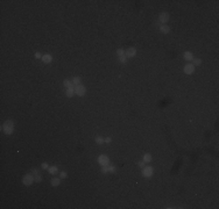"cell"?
Returning <instances> with one entry per match:
<instances>
[{
	"label": "cell",
	"instance_id": "2",
	"mask_svg": "<svg viewBox=\"0 0 219 209\" xmlns=\"http://www.w3.org/2000/svg\"><path fill=\"white\" fill-rule=\"evenodd\" d=\"M34 181H35V178H34V174H33V173H27V174H25L24 177H22V184H24L25 186H27V187L32 186L33 184H34Z\"/></svg>",
	"mask_w": 219,
	"mask_h": 209
},
{
	"label": "cell",
	"instance_id": "12",
	"mask_svg": "<svg viewBox=\"0 0 219 209\" xmlns=\"http://www.w3.org/2000/svg\"><path fill=\"white\" fill-rule=\"evenodd\" d=\"M160 31L162 34H169L170 33V27L168 24H160Z\"/></svg>",
	"mask_w": 219,
	"mask_h": 209
},
{
	"label": "cell",
	"instance_id": "26",
	"mask_svg": "<svg viewBox=\"0 0 219 209\" xmlns=\"http://www.w3.org/2000/svg\"><path fill=\"white\" fill-rule=\"evenodd\" d=\"M66 177H68V173H66L65 171H63V172H61V179H65Z\"/></svg>",
	"mask_w": 219,
	"mask_h": 209
},
{
	"label": "cell",
	"instance_id": "19",
	"mask_svg": "<svg viewBox=\"0 0 219 209\" xmlns=\"http://www.w3.org/2000/svg\"><path fill=\"white\" fill-rule=\"evenodd\" d=\"M72 84H74V86L80 85V84H82V79H80V77H74V78H72Z\"/></svg>",
	"mask_w": 219,
	"mask_h": 209
},
{
	"label": "cell",
	"instance_id": "24",
	"mask_svg": "<svg viewBox=\"0 0 219 209\" xmlns=\"http://www.w3.org/2000/svg\"><path fill=\"white\" fill-rule=\"evenodd\" d=\"M48 167H49V165H48L45 162L41 164V168H43V170H48Z\"/></svg>",
	"mask_w": 219,
	"mask_h": 209
},
{
	"label": "cell",
	"instance_id": "21",
	"mask_svg": "<svg viewBox=\"0 0 219 209\" xmlns=\"http://www.w3.org/2000/svg\"><path fill=\"white\" fill-rule=\"evenodd\" d=\"M192 60H193V63H192L193 66H198L202 64V59H199V58H193Z\"/></svg>",
	"mask_w": 219,
	"mask_h": 209
},
{
	"label": "cell",
	"instance_id": "8",
	"mask_svg": "<svg viewBox=\"0 0 219 209\" xmlns=\"http://www.w3.org/2000/svg\"><path fill=\"white\" fill-rule=\"evenodd\" d=\"M116 172V167L112 165H107V166H101V173H114Z\"/></svg>",
	"mask_w": 219,
	"mask_h": 209
},
{
	"label": "cell",
	"instance_id": "5",
	"mask_svg": "<svg viewBox=\"0 0 219 209\" xmlns=\"http://www.w3.org/2000/svg\"><path fill=\"white\" fill-rule=\"evenodd\" d=\"M154 173V170L152 166H145L142 168V177L145 178H151Z\"/></svg>",
	"mask_w": 219,
	"mask_h": 209
},
{
	"label": "cell",
	"instance_id": "18",
	"mask_svg": "<svg viewBox=\"0 0 219 209\" xmlns=\"http://www.w3.org/2000/svg\"><path fill=\"white\" fill-rule=\"evenodd\" d=\"M63 86L65 87V88L72 87V86H74V84H72V80H69V79H65V80H63Z\"/></svg>",
	"mask_w": 219,
	"mask_h": 209
},
{
	"label": "cell",
	"instance_id": "10",
	"mask_svg": "<svg viewBox=\"0 0 219 209\" xmlns=\"http://www.w3.org/2000/svg\"><path fill=\"white\" fill-rule=\"evenodd\" d=\"M195 72V66L192 64H187L184 66V73L185 74H192Z\"/></svg>",
	"mask_w": 219,
	"mask_h": 209
},
{
	"label": "cell",
	"instance_id": "27",
	"mask_svg": "<svg viewBox=\"0 0 219 209\" xmlns=\"http://www.w3.org/2000/svg\"><path fill=\"white\" fill-rule=\"evenodd\" d=\"M42 56L40 52H35V58H37V59H42Z\"/></svg>",
	"mask_w": 219,
	"mask_h": 209
},
{
	"label": "cell",
	"instance_id": "1",
	"mask_svg": "<svg viewBox=\"0 0 219 209\" xmlns=\"http://www.w3.org/2000/svg\"><path fill=\"white\" fill-rule=\"evenodd\" d=\"M1 129H3L4 134L6 135H12L14 131V122L12 120H6L4 122V124L1 125Z\"/></svg>",
	"mask_w": 219,
	"mask_h": 209
},
{
	"label": "cell",
	"instance_id": "16",
	"mask_svg": "<svg viewBox=\"0 0 219 209\" xmlns=\"http://www.w3.org/2000/svg\"><path fill=\"white\" fill-rule=\"evenodd\" d=\"M48 172L50 173V174H57L58 173V167L57 166H49L48 167Z\"/></svg>",
	"mask_w": 219,
	"mask_h": 209
},
{
	"label": "cell",
	"instance_id": "20",
	"mask_svg": "<svg viewBox=\"0 0 219 209\" xmlns=\"http://www.w3.org/2000/svg\"><path fill=\"white\" fill-rule=\"evenodd\" d=\"M96 143L98 144V145H101V144H104L105 143V139L103 138V137H100V136H97V137H96Z\"/></svg>",
	"mask_w": 219,
	"mask_h": 209
},
{
	"label": "cell",
	"instance_id": "6",
	"mask_svg": "<svg viewBox=\"0 0 219 209\" xmlns=\"http://www.w3.org/2000/svg\"><path fill=\"white\" fill-rule=\"evenodd\" d=\"M169 21V13L167 12H162L160 15H158V22L161 24H167V22Z\"/></svg>",
	"mask_w": 219,
	"mask_h": 209
},
{
	"label": "cell",
	"instance_id": "9",
	"mask_svg": "<svg viewBox=\"0 0 219 209\" xmlns=\"http://www.w3.org/2000/svg\"><path fill=\"white\" fill-rule=\"evenodd\" d=\"M32 173L34 174V178H35V182H41L42 181V175H41V173H40V171L37 170V168H33L32 170Z\"/></svg>",
	"mask_w": 219,
	"mask_h": 209
},
{
	"label": "cell",
	"instance_id": "15",
	"mask_svg": "<svg viewBox=\"0 0 219 209\" xmlns=\"http://www.w3.org/2000/svg\"><path fill=\"white\" fill-rule=\"evenodd\" d=\"M65 94L68 98H72L75 94V87H69V88H66L65 91Z\"/></svg>",
	"mask_w": 219,
	"mask_h": 209
},
{
	"label": "cell",
	"instance_id": "25",
	"mask_svg": "<svg viewBox=\"0 0 219 209\" xmlns=\"http://www.w3.org/2000/svg\"><path fill=\"white\" fill-rule=\"evenodd\" d=\"M137 165H139V167H141V168H143V167L146 166V163L143 162V160H141V162L137 163Z\"/></svg>",
	"mask_w": 219,
	"mask_h": 209
},
{
	"label": "cell",
	"instance_id": "11",
	"mask_svg": "<svg viewBox=\"0 0 219 209\" xmlns=\"http://www.w3.org/2000/svg\"><path fill=\"white\" fill-rule=\"evenodd\" d=\"M53 59L54 58H53V56H51L50 54H44V55L42 56V59L41 60H42L44 64H50V63L53 62Z\"/></svg>",
	"mask_w": 219,
	"mask_h": 209
},
{
	"label": "cell",
	"instance_id": "14",
	"mask_svg": "<svg viewBox=\"0 0 219 209\" xmlns=\"http://www.w3.org/2000/svg\"><path fill=\"white\" fill-rule=\"evenodd\" d=\"M50 185L53 187H57V186L61 185V178H53L50 180Z\"/></svg>",
	"mask_w": 219,
	"mask_h": 209
},
{
	"label": "cell",
	"instance_id": "28",
	"mask_svg": "<svg viewBox=\"0 0 219 209\" xmlns=\"http://www.w3.org/2000/svg\"><path fill=\"white\" fill-rule=\"evenodd\" d=\"M111 142H112L111 137H107V138H105V143H106V144H110Z\"/></svg>",
	"mask_w": 219,
	"mask_h": 209
},
{
	"label": "cell",
	"instance_id": "23",
	"mask_svg": "<svg viewBox=\"0 0 219 209\" xmlns=\"http://www.w3.org/2000/svg\"><path fill=\"white\" fill-rule=\"evenodd\" d=\"M127 59H128V58H127L126 56H121V57H119V62L121 63V64H125V63L127 62Z\"/></svg>",
	"mask_w": 219,
	"mask_h": 209
},
{
	"label": "cell",
	"instance_id": "22",
	"mask_svg": "<svg viewBox=\"0 0 219 209\" xmlns=\"http://www.w3.org/2000/svg\"><path fill=\"white\" fill-rule=\"evenodd\" d=\"M117 55H118V57L125 56V50L124 49H118V50H117Z\"/></svg>",
	"mask_w": 219,
	"mask_h": 209
},
{
	"label": "cell",
	"instance_id": "3",
	"mask_svg": "<svg viewBox=\"0 0 219 209\" xmlns=\"http://www.w3.org/2000/svg\"><path fill=\"white\" fill-rule=\"evenodd\" d=\"M85 93H86V88H85L84 85H77V86H75V94L76 95H78V97H84Z\"/></svg>",
	"mask_w": 219,
	"mask_h": 209
},
{
	"label": "cell",
	"instance_id": "17",
	"mask_svg": "<svg viewBox=\"0 0 219 209\" xmlns=\"http://www.w3.org/2000/svg\"><path fill=\"white\" fill-rule=\"evenodd\" d=\"M143 162L146 163V164H148V163L152 162V154L151 153H145L143 154Z\"/></svg>",
	"mask_w": 219,
	"mask_h": 209
},
{
	"label": "cell",
	"instance_id": "4",
	"mask_svg": "<svg viewBox=\"0 0 219 209\" xmlns=\"http://www.w3.org/2000/svg\"><path fill=\"white\" fill-rule=\"evenodd\" d=\"M98 163L100 166H107L110 165V158L106 154H100V156H98Z\"/></svg>",
	"mask_w": 219,
	"mask_h": 209
},
{
	"label": "cell",
	"instance_id": "7",
	"mask_svg": "<svg viewBox=\"0 0 219 209\" xmlns=\"http://www.w3.org/2000/svg\"><path fill=\"white\" fill-rule=\"evenodd\" d=\"M125 56H126L127 58H132V57H135L136 56V49H135L134 47H131L128 48V49L125 51Z\"/></svg>",
	"mask_w": 219,
	"mask_h": 209
},
{
	"label": "cell",
	"instance_id": "13",
	"mask_svg": "<svg viewBox=\"0 0 219 209\" xmlns=\"http://www.w3.org/2000/svg\"><path fill=\"white\" fill-rule=\"evenodd\" d=\"M183 57H184L185 60H188V62H190V60H192L193 58V54L191 51H184V54H183Z\"/></svg>",
	"mask_w": 219,
	"mask_h": 209
}]
</instances>
